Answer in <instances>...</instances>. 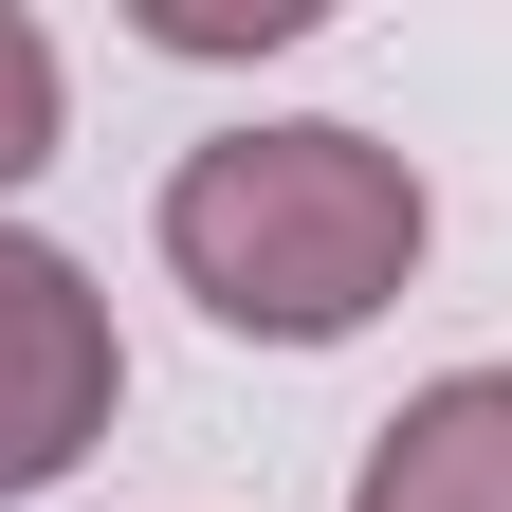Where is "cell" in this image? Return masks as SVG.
I'll list each match as a JSON object with an SVG mask.
<instances>
[{
  "instance_id": "obj_1",
  "label": "cell",
  "mask_w": 512,
  "mask_h": 512,
  "mask_svg": "<svg viewBox=\"0 0 512 512\" xmlns=\"http://www.w3.org/2000/svg\"><path fill=\"white\" fill-rule=\"evenodd\" d=\"M421 165L384 147V128H330V110H293V128H220V147H183L165 165V275L220 311V330L256 348H348L384 293L421 275Z\"/></svg>"
},
{
  "instance_id": "obj_2",
  "label": "cell",
  "mask_w": 512,
  "mask_h": 512,
  "mask_svg": "<svg viewBox=\"0 0 512 512\" xmlns=\"http://www.w3.org/2000/svg\"><path fill=\"white\" fill-rule=\"evenodd\" d=\"M110 403H128V348H110L92 256H55V238L0 220V512L74 476L92 439H110Z\"/></svg>"
},
{
  "instance_id": "obj_3",
  "label": "cell",
  "mask_w": 512,
  "mask_h": 512,
  "mask_svg": "<svg viewBox=\"0 0 512 512\" xmlns=\"http://www.w3.org/2000/svg\"><path fill=\"white\" fill-rule=\"evenodd\" d=\"M348 512H512V366H439L421 403L366 439Z\"/></svg>"
},
{
  "instance_id": "obj_4",
  "label": "cell",
  "mask_w": 512,
  "mask_h": 512,
  "mask_svg": "<svg viewBox=\"0 0 512 512\" xmlns=\"http://www.w3.org/2000/svg\"><path fill=\"white\" fill-rule=\"evenodd\" d=\"M55 128H74V74H55V37L19 19V0H0V202H19V183L55 165Z\"/></svg>"
},
{
  "instance_id": "obj_5",
  "label": "cell",
  "mask_w": 512,
  "mask_h": 512,
  "mask_svg": "<svg viewBox=\"0 0 512 512\" xmlns=\"http://www.w3.org/2000/svg\"><path fill=\"white\" fill-rule=\"evenodd\" d=\"M311 0H147V55H293Z\"/></svg>"
}]
</instances>
